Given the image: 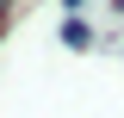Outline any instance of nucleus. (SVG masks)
Segmentation results:
<instances>
[{"instance_id": "1", "label": "nucleus", "mask_w": 124, "mask_h": 118, "mask_svg": "<svg viewBox=\"0 0 124 118\" xmlns=\"http://www.w3.org/2000/svg\"><path fill=\"white\" fill-rule=\"evenodd\" d=\"M62 44H68V50H87V44H93L87 19H75V13H68V25H62Z\"/></svg>"}, {"instance_id": "2", "label": "nucleus", "mask_w": 124, "mask_h": 118, "mask_svg": "<svg viewBox=\"0 0 124 118\" xmlns=\"http://www.w3.org/2000/svg\"><path fill=\"white\" fill-rule=\"evenodd\" d=\"M62 6H68V13H81V6H87V0H62Z\"/></svg>"}, {"instance_id": "3", "label": "nucleus", "mask_w": 124, "mask_h": 118, "mask_svg": "<svg viewBox=\"0 0 124 118\" xmlns=\"http://www.w3.org/2000/svg\"><path fill=\"white\" fill-rule=\"evenodd\" d=\"M112 13H124V0H112Z\"/></svg>"}, {"instance_id": "4", "label": "nucleus", "mask_w": 124, "mask_h": 118, "mask_svg": "<svg viewBox=\"0 0 124 118\" xmlns=\"http://www.w3.org/2000/svg\"><path fill=\"white\" fill-rule=\"evenodd\" d=\"M6 6H13V0H0V13H6Z\"/></svg>"}]
</instances>
